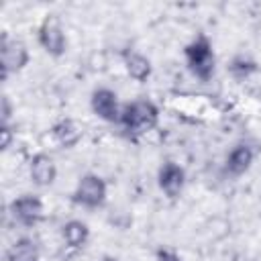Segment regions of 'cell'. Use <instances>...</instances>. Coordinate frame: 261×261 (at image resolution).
I'll use <instances>...</instances> for the list:
<instances>
[{
	"label": "cell",
	"mask_w": 261,
	"mask_h": 261,
	"mask_svg": "<svg viewBox=\"0 0 261 261\" xmlns=\"http://www.w3.org/2000/svg\"><path fill=\"white\" fill-rule=\"evenodd\" d=\"M29 177L37 188H49L57 179V165L51 155L35 153L29 159Z\"/></svg>",
	"instance_id": "obj_10"
},
{
	"label": "cell",
	"mask_w": 261,
	"mask_h": 261,
	"mask_svg": "<svg viewBox=\"0 0 261 261\" xmlns=\"http://www.w3.org/2000/svg\"><path fill=\"white\" fill-rule=\"evenodd\" d=\"M122 65H124V71L128 73V77H133L139 84L147 82L151 77V73H153L151 59L145 53L137 51V49H126L122 53Z\"/></svg>",
	"instance_id": "obj_12"
},
{
	"label": "cell",
	"mask_w": 261,
	"mask_h": 261,
	"mask_svg": "<svg viewBox=\"0 0 261 261\" xmlns=\"http://www.w3.org/2000/svg\"><path fill=\"white\" fill-rule=\"evenodd\" d=\"M155 261H184V259H181L179 253H175L173 249H157Z\"/></svg>",
	"instance_id": "obj_18"
},
{
	"label": "cell",
	"mask_w": 261,
	"mask_h": 261,
	"mask_svg": "<svg viewBox=\"0 0 261 261\" xmlns=\"http://www.w3.org/2000/svg\"><path fill=\"white\" fill-rule=\"evenodd\" d=\"M184 61L196 80L210 82L216 71V53H214L212 41L204 33H198L190 43H186Z\"/></svg>",
	"instance_id": "obj_2"
},
{
	"label": "cell",
	"mask_w": 261,
	"mask_h": 261,
	"mask_svg": "<svg viewBox=\"0 0 261 261\" xmlns=\"http://www.w3.org/2000/svg\"><path fill=\"white\" fill-rule=\"evenodd\" d=\"M90 110L102 122L118 124L122 114V104L118 100V94L112 88L100 86V88H94L90 94Z\"/></svg>",
	"instance_id": "obj_8"
},
{
	"label": "cell",
	"mask_w": 261,
	"mask_h": 261,
	"mask_svg": "<svg viewBox=\"0 0 261 261\" xmlns=\"http://www.w3.org/2000/svg\"><path fill=\"white\" fill-rule=\"evenodd\" d=\"M53 141L63 149H73L84 139V126L75 118H59L51 126Z\"/></svg>",
	"instance_id": "obj_11"
},
{
	"label": "cell",
	"mask_w": 261,
	"mask_h": 261,
	"mask_svg": "<svg viewBox=\"0 0 261 261\" xmlns=\"http://www.w3.org/2000/svg\"><path fill=\"white\" fill-rule=\"evenodd\" d=\"M226 71L230 73V77L234 82H245L249 77H253L259 71V63L249 55V53H237L230 57Z\"/></svg>",
	"instance_id": "obj_15"
},
{
	"label": "cell",
	"mask_w": 261,
	"mask_h": 261,
	"mask_svg": "<svg viewBox=\"0 0 261 261\" xmlns=\"http://www.w3.org/2000/svg\"><path fill=\"white\" fill-rule=\"evenodd\" d=\"M37 43L47 55H51L55 59L65 55V51H67V33H65L63 22L57 14H47L41 20V24L37 27Z\"/></svg>",
	"instance_id": "obj_4"
},
{
	"label": "cell",
	"mask_w": 261,
	"mask_h": 261,
	"mask_svg": "<svg viewBox=\"0 0 261 261\" xmlns=\"http://www.w3.org/2000/svg\"><path fill=\"white\" fill-rule=\"evenodd\" d=\"M257 155H259V143L257 141H251V139L237 141L224 157V171L230 177H241L253 167Z\"/></svg>",
	"instance_id": "obj_7"
},
{
	"label": "cell",
	"mask_w": 261,
	"mask_h": 261,
	"mask_svg": "<svg viewBox=\"0 0 261 261\" xmlns=\"http://www.w3.org/2000/svg\"><path fill=\"white\" fill-rule=\"evenodd\" d=\"M108 200V184L102 175L88 171L80 175L73 192H71V202L80 208L86 210H98L106 204Z\"/></svg>",
	"instance_id": "obj_3"
},
{
	"label": "cell",
	"mask_w": 261,
	"mask_h": 261,
	"mask_svg": "<svg viewBox=\"0 0 261 261\" xmlns=\"http://www.w3.org/2000/svg\"><path fill=\"white\" fill-rule=\"evenodd\" d=\"M100 261H120V259H116V257H112V255H104Z\"/></svg>",
	"instance_id": "obj_19"
},
{
	"label": "cell",
	"mask_w": 261,
	"mask_h": 261,
	"mask_svg": "<svg viewBox=\"0 0 261 261\" xmlns=\"http://www.w3.org/2000/svg\"><path fill=\"white\" fill-rule=\"evenodd\" d=\"M186 184H188V173H186L184 165H179L173 159H167L159 165V169H157V188L161 190V194L165 198H169V200L179 198Z\"/></svg>",
	"instance_id": "obj_9"
},
{
	"label": "cell",
	"mask_w": 261,
	"mask_h": 261,
	"mask_svg": "<svg viewBox=\"0 0 261 261\" xmlns=\"http://www.w3.org/2000/svg\"><path fill=\"white\" fill-rule=\"evenodd\" d=\"M61 239L69 251H82L90 241V226L80 218H71L61 226Z\"/></svg>",
	"instance_id": "obj_13"
},
{
	"label": "cell",
	"mask_w": 261,
	"mask_h": 261,
	"mask_svg": "<svg viewBox=\"0 0 261 261\" xmlns=\"http://www.w3.org/2000/svg\"><path fill=\"white\" fill-rule=\"evenodd\" d=\"M130 141H139L159 124V108L149 98H139L122 104V114L118 122Z\"/></svg>",
	"instance_id": "obj_1"
},
{
	"label": "cell",
	"mask_w": 261,
	"mask_h": 261,
	"mask_svg": "<svg viewBox=\"0 0 261 261\" xmlns=\"http://www.w3.org/2000/svg\"><path fill=\"white\" fill-rule=\"evenodd\" d=\"M14 137H16V133H14L12 122H2L0 124V149L2 151H8L10 145H12V141H14Z\"/></svg>",
	"instance_id": "obj_16"
},
{
	"label": "cell",
	"mask_w": 261,
	"mask_h": 261,
	"mask_svg": "<svg viewBox=\"0 0 261 261\" xmlns=\"http://www.w3.org/2000/svg\"><path fill=\"white\" fill-rule=\"evenodd\" d=\"M12 102H10V98L4 94L2 96V100H0V124L2 122H10V118H12Z\"/></svg>",
	"instance_id": "obj_17"
},
{
	"label": "cell",
	"mask_w": 261,
	"mask_h": 261,
	"mask_svg": "<svg viewBox=\"0 0 261 261\" xmlns=\"http://www.w3.org/2000/svg\"><path fill=\"white\" fill-rule=\"evenodd\" d=\"M4 259L6 261H41V251L33 239L20 237L6 249Z\"/></svg>",
	"instance_id": "obj_14"
},
{
	"label": "cell",
	"mask_w": 261,
	"mask_h": 261,
	"mask_svg": "<svg viewBox=\"0 0 261 261\" xmlns=\"http://www.w3.org/2000/svg\"><path fill=\"white\" fill-rule=\"evenodd\" d=\"M10 218L24 226V228H35L45 220V202L37 194H20L8 204Z\"/></svg>",
	"instance_id": "obj_6"
},
{
	"label": "cell",
	"mask_w": 261,
	"mask_h": 261,
	"mask_svg": "<svg viewBox=\"0 0 261 261\" xmlns=\"http://www.w3.org/2000/svg\"><path fill=\"white\" fill-rule=\"evenodd\" d=\"M0 59H2V80H8L14 73H20L29 61H31V51L27 43L18 37H12L10 33H2L0 39Z\"/></svg>",
	"instance_id": "obj_5"
}]
</instances>
